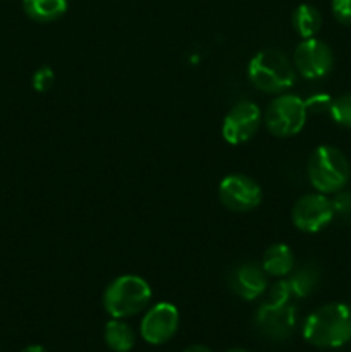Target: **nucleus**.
Returning <instances> with one entry per match:
<instances>
[{
  "instance_id": "obj_1",
  "label": "nucleus",
  "mask_w": 351,
  "mask_h": 352,
  "mask_svg": "<svg viewBox=\"0 0 351 352\" xmlns=\"http://www.w3.org/2000/svg\"><path fill=\"white\" fill-rule=\"evenodd\" d=\"M303 337L320 349H336L351 340V309L341 302L320 306L305 320Z\"/></svg>"
},
{
  "instance_id": "obj_2",
  "label": "nucleus",
  "mask_w": 351,
  "mask_h": 352,
  "mask_svg": "<svg viewBox=\"0 0 351 352\" xmlns=\"http://www.w3.org/2000/svg\"><path fill=\"white\" fill-rule=\"evenodd\" d=\"M251 85L264 93H282L295 85L296 71L281 50H262L248 64Z\"/></svg>"
},
{
  "instance_id": "obj_3",
  "label": "nucleus",
  "mask_w": 351,
  "mask_h": 352,
  "mask_svg": "<svg viewBox=\"0 0 351 352\" xmlns=\"http://www.w3.org/2000/svg\"><path fill=\"white\" fill-rule=\"evenodd\" d=\"M151 301V289L138 275H120L103 294V308L112 318H129L143 311Z\"/></svg>"
},
{
  "instance_id": "obj_4",
  "label": "nucleus",
  "mask_w": 351,
  "mask_h": 352,
  "mask_svg": "<svg viewBox=\"0 0 351 352\" xmlns=\"http://www.w3.org/2000/svg\"><path fill=\"white\" fill-rule=\"evenodd\" d=\"M351 167L341 150L334 146H319L308 160V177L313 188L322 195L337 192L348 184Z\"/></svg>"
},
{
  "instance_id": "obj_5",
  "label": "nucleus",
  "mask_w": 351,
  "mask_h": 352,
  "mask_svg": "<svg viewBox=\"0 0 351 352\" xmlns=\"http://www.w3.org/2000/svg\"><path fill=\"white\" fill-rule=\"evenodd\" d=\"M306 102L296 95H279L272 100L265 112L267 129L277 138H291L305 127Z\"/></svg>"
},
{
  "instance_id": "obj_6",
  "label": "nucleus",
  "mask_w": 351,
  "mask_h": 352,
  "mask_svg": "<svg viewBox=\"0 0 351 352\" xmlns=\"http://www.w3.org/2000/svg\"><path fill=\"white\" fill-rule=\"evenodd\" d=\"M219 198L231 212H251L262 203V188L244 174H229L220 181Z\"/></svg>"
},
{
  "instance_id": "obj_7",
  "label": "nucleus",
  "mask_w": 351,
  "mask_h": 352,
  "mask_svg": "<svg viewBox=\"0 0 351 352\" xmlns=\"http://www.w3.org/2000/svg\"><path fill=\"white\" fill-rule=\"evenodd\" d=\"M332 219V201L322 192L301 196L292 206V223L303 232H320Z\"/></svg>"
},
{
  "instance_id": "obj_8",
  "label": "nucleus",
  "mask_w": 351,
  "mask_h": 352,
  "mask_svg": "<svg viewBox=\"0 0 351 352\" xmlns=\"http://www.w3.org/2000/svg\"><path fill=\"white\" fill-rule=\"evenodd\" d=\"M262 112L253 102H237L227 112L222 122V136L229 144H243L257 134Z\"/></svg>"
},
{
  "instance_id": "obj_9",
  "label": "nucleus",
  "mask_w": 351,
  "mask_h": 352,
  "mask_svg": "<svg viewBox=\"0 0 351 352\" xmlns=\"http://www.w3.org/2000/svg\"><path fill=\"white\" fill-rule=\"evenodd\" d=\"M179 329V311L171 302H158L148 309L141 320L140 332L143 340L151 346L169 342Z\"/></svg>"
},
{
  "instance_id": "obj_10",
  "label": "nucleus",
  "mask_w": 351,
  "mask_h": 352,
  "mask_svg": "<svg viewBox=\"0 0 351 352\" xmlns=\"http://www.w3.org/2000/svg\"><path fill=\"white\" fill-rule=\"evenodd\" d=\"M334 65L332 50L317 38H306L295 50V67L306 79H319L329 74Z\"/></svg>"
},
{
  "instance_id": "obj_11",
  "label": "nucleus",
  "mask_w": 351,
  "mask_h": 352,
  "mask_svg": "<svg viewBox=\"0 0 351 352\" xmlns=\"http://www.w3.org/2000/svg\"><path fill=\"white\" fill-rule=\"evenodd\" d=\"M262 336L270 340H286L296 327V311L289 302L265 301L255 316Z\"/></svg>"
},
{
  "instance_id": "obj_12",
  "label": "nucleus",
  "mask_w": 351,
  "mask_h": 352,
  "mask_svg": "<svg viewBox=\"0 0 351 352\" xmlns=\"http://www.w3.org/2000/svg\"><path fill=\"white\" fill-rule=\"evenodd\" d=\"M231 289L241 299L253 301L267 289V274L257 263H243L231 272Z\"/></svg>"
},
{
  "instance_id": "obj_13",
  "label": "nucleus",
  "mask_w": 351,
  "mask_h": 352,
  "mask_svg": "<svg viewBox=\"0 0 351 352\" xmlns=\"http://www.w3.org/2000/svg\"><path fill=\"white\" fill-rule=\"evenodd\" d=\"M262 268L272 277H286L295 268V254L286 244H272L262 258Z\"/></svg>"
},
{
  "instance_id": "obj_14",
  "label": "nucleus",
  "mask_w": 351,
  "mask_h": 352,
  "mask_svg": "<svg viewBox=\"0 0 351 352\" xmlns=\"http://www.w3.org/2000/svg\"><path fill=\"white\" fill-rule=\"evenodd\" d=\"M23 9L36 23H52L67 10V0H23Z\"/></svg>"
},
{
  "instance_id": "obj_15",
  "label": "nucleus",
  "mask_w": 351,
  "mask_h": 352,
  "mask_svg": "<svg viewBox=\"0 0 351 352\" xmlns=\"http://www.w3.org/2000/svg\"><path fill=\"white\" fill-rule=\"evenodd\" d=\"M103 339H105L109 349L114 352H129L136 342L133 329L119 318H114L107 323Z\"/></svg>"
},
{
  "instance_id": "obj_16",
  "label": "nucleus",
  "mask_w": 351,
  "mask_h": 352,
  "mask_svg": "<svg viewBox=\"0 0 351 352\" xmlns=\"http://www.w3.org/2000/svg\"><path fill=\"white\" fill-rule=\"evenodd\" d=\"M320 282V268L315 263H305L292 272L288 280L289 289L296 298H306L317 289Z\"/></svg>"
},
{
  "instance_id": "obj_17",
  "label": "nucleus",
  "mask_w": 351,
  "mask_h": 352,
  "mask_svg": "<svg viewBox=\"0 0 351 352\" xmlns=\"http://www.w3.org/2000/svg\"><path fill=\"white\" fill-rule=\"evenodd\" d=\"M292 26L303 40L315 38V34L322 28V16L317 7L310 6V3H301L299 7H296L295 14H292Z\"/></svg>"
},
{
  "instance_id": "obj_18",
  "label": "nucleus",
  "mask_w": 351,
  "mask_h": 352,
  "mask_svg": "<svg viewBox=\"0 0 351 352\" xmlns=\"http://www.w3.org/2000/svg\"><path fill=\"white\" fill-rule=\"evenodd\" d=\"M329 113L334 119V122L351 129V93H344V95L332 100Z\"/></svg>"
},
{
  "instance_id": "obj_19",
  "label": "nucleus",
  "mask_w": 351,
  "mask_h": 352,
  "mask_svg": "<svg viewBox=\"0 0 351 352\" xmlns=\"http://www.w3.org/2000/svg\"><path fill=\"white\" fill-rule=\"evenodd\" d=\"M55 74L48 65H43V67L38 69L33 74V88L36 89L38 93H45L54 86Z\"/></svg>"
},
{
  "instance_id": "obj_20",
  "label": "nucleus",
  "mask_w": 351,
  "mask_h": 352,
  "mask_svg": "<svg viewBox=\"0 0 351 352\" xmlns=\"http://www.w3.org/2000/svg\"><path fill=\"white\" fill-rule=\"evenodd\" d=\"M292 296L291 289H289L288 280H281L277 284L272 285L270 292H268V299L270 302H277V305H282V302H289V298Z\"/></svg>"
},
{
  "instance_id": "obj_21",
  "label": "nucleus",
  "mask_w": 351,
  "mask_h": 352,
  "mask_svg": "<svg viewBox=\"0 0 351 352\" xmlns=\"http://www.w3.org/2000/svg\"><path fill=\"white\" fill-rule=\"evenodd\" d=\"M332 14L341 24L351 26V0H332Z\"/></svg>"
},
{
  "instance_id": "obj_22",
  "label": "nucleus",
  "mask_w": 351,
  "mask_h": 352,
  "mask_svg": "<svg viewBox=\"0 0 351 352\" xmlns=\"http://www.w3.org/2000/svg\"><path fill=\"white\" fill-rule=\"evenodd\" d=\"M332 208L334 213H341V215L351 213V192L337 191L336 198L332 199Z\"/></svg>"
},
{
  "instance_id": "obj_23",
  "label": "nucleus",
  "mask_w": 351,
  "mask_h": 352,
  "mask_svg": "<svg viewBox=\"0 0 351 352\" xmlns=\"http://www.w3.org/2000/svg\"><path fill=\"white\" fill-rule=\"evenodd\" d=\"M305 102H306V109L308 110H315V112H323V110H326V112H329L332 100H330L327 95H315L310 100H305Z\"/></svg>"
},
{
  "instance_id": "obj_24",
  "label": "nucleus",
  "mask_w": 351,
  "mask_h": 352,
  "mask_svg": "<svg viewBox=\"0 0 351 352\" xmlns=\"http://www.w3.org/2000/svg\"><path fill=\"white\" fill-rule=\"evenodd\" d=\"M182 352H212V351H210L206 346H200V344H195V346L186 347V349Z\"/></svg>"
},
{
  "instance_id": "obj_25",
  "label": "nucleus",
  "mask_w": 351,
  "mask_h": 352,
  "mask_svg": "<svg viewBox=\"0 0 351 352\" xmlns=\"http://www.w3.org/2000/svg\"><path fill=\"white\" fill-rule=\"evenodd\" d=\"M21 352H47V351H45L41 346H28V347H24Z\"/></svg>"
},
{
  "instance_id": "obj_26",
  "label": "nucleus",
  "mask_w": 351,
  "mask_h": 352,
  "mask_svg": "<svg viewBox=\"0 0 351 352\" xmlns=\"http://www.w3.org/2000/svg\"><path fill=\"white\" fill-rule=\"evenodd\" d=\"M227 352H248V351H244V349H233V351H227Z\"/></svg>"
}]
</instances>
